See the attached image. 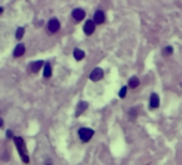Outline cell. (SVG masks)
Segmentation results:
<instances>
[{
    "mask_svg": "<svg viewBox=\"0 0 182 165\" xmlns=\"http://www.w3.org/2000/svg\"><path fill=\"white\" fill-rule=\"evenodd\" d=\"M136 118H137V108L130 109V112H129V119H130V121H135Z\"/></svg>",
    "mask_w": 182,
    "mask_h": 165,
    "instance_id": "obj_15",
    "label": "cell"
},
{
    "mask_svg": "<svg viewBox=\"0 0 182 165\" xmlns=\"http://www.w3.org/2000/svg\"><path fill=\"white\" fill-rule=\"evenodd\" d=\"M43 65H45V63H44L41 60H39V61H34V62H31L29 67H30V70H31V72H34V73H37V72L41 70Z\"/></svg>",
    "mask_w": 182,
    "mask_h": 165,
    "instance_id": "obj_10",
    "label": "cell"
},
{
    "mask_svg": "<svg viewBox=\"0 0 182 165\" xmlns=\"http://www.w3.org/2000/svg\"><path fill=\"white\" fill-rule=\"evenodd\" d=\"M53 75V70H51V65L49 62H46L44 65V77L45 78H50Z\"/></svg>",
    "mask_w": 182,
    "mask_h": 165,
    "instance_id": "obj_12",
    "label": "cell"
},
{
    "mask_svg": "<svg viewBox=\"0 0 182 165\" xmlns=\"http://www.w3.org/2000/svg\"><path fill=\"white\" fill-rule=\"evenodd\" d=\"M95 26H96V24L94 22V20H87V21L85 22V25H84L85 35H87V36L92 35V34L95 32Z\"/></svg>",
    "mask_w": 182,
    "mask_h": 165,
    "instance_id": "obj_7",
    "label": "cell"
},
{
    "mask_svg": "<svg viewBox=\"0 0 182 165\" xmlns=\"http://www.w3.org/2000/svg\"><path fill=\"white\" fill-rule=\"evenodd\" d=\"M74 57H75V60H76V61H81L82 58L85 57V52L76 47V49L74 50Z\"/></svg>",
    "mask_w": 182,
    "mask_h": 165,
    "instance_id": "obj_13",
    "label": "cell"
},
{
    "mask_svg": "<svg viewBox=\"0 0 182 165\" xmlns=\"http://www.w3.org/2000/svg\"><path fill=\"white\" fill-rule=\"evenodd\" d=\"M6 138L14 139V135H13V132H11V130H8V132H6Z\"/></svg>",
    "mask_w": 182,
    "mask_h": 165,
    "instance_id": "obj_19",
    "label": "cell"
},
{
    "mask_svg": "<svg viewBox=\"0 0 182 165\" xmlns=\"http://www.w3.org/2000/svg\"><path fill=\"white\" fill-rule=\"evenodd\" d=\"M173 52V47L172 46H167V47H165L163 51H162V55L163 56H170V55H172Z\"/></svg>",
    "mask_w": 182,
    "mask_h": 165,
    "instance_id": "obj_17",
    "label": "cell"
},
{
    "mask_svg": "<svg viewBox=\"0 0 182 165\" xmlns=\"http://www.w3.org/2000/svg\"><path fill=\"white\" fill-rule=\"evenodd\" d=\"M24 32H25V29H24V27H18V30H16V32H15V37L18 40H21L24 36Z\"/></svg>",
    "mask_w": 182,
    "mask_h": 165,
    "instance_id": "obj_16",
    "label": "cell"
},
{
    "mask_svg": "<svg viewBox=\"0 0 182 165\" xmlns=\"http://www.w3.org/2000/svg\"><path fill=\"white\" fill-rule=\"evenodd\" d=\"M71 16H73V19H74L76 22H80V21H82V20L85 19V16H86V13H85L84 9L77 8V9H74V10H73V13H71Z\"/></svg>",
    "mask_w": 182,
    "mask_h": 165,
    "instance_id": "obj_3",
    "label": "cell"
},
{
    "mask_svg": "<svg viewBox=\"0 0 182 165\" xmlns=\"http://www.w3.org/2000/svg\"><path fill=\"white\" fill-rule=\"evenodd\" d=\"M47 29H49L50 32H57L60 30V21L57 20L56 18H53L49 20V22H47Z\"/></svg>",
    "mask_w": 182,
    "mask_h": 165,
    "instance_id": "obj_5",
    "label": "cell"
},
{
    "mask_svg": "<svg viewBox=\"0 0 182 165\" xmlns=\"http://www.w3.org/2000/svg\"><path fill=\"white\" fill-rule=\"evenodd\" d=\"M105 13L102 11V10H96L95 14H94V18H92V20H94V22L96 24V25H101V24L105 22Z\"/></svg>",
    "mask_w": 182,
    "mask_h": 165,
    "instance_id": "obj_6",
    "label": "cell"
},
{
    "mask_svg": "<svg viewBox=\"0 0 182 165\" xmlns=\"http://www.w3.org/2000/svg\"><path fill=\"white\" fill-rule=\"evenodd\" d=\"M160 106V98H159V94L157 93H152L150 96V108L151 109H156L159 108Z\"/></svg>",
    "mask_w": 182,
    "mask_h": 165,
    "instance_id": "obj_8",
    "label": "cell"
},
{
    "mask_svg": "<svg viewBox=\"0 0 182 165\" xmlns=\"http://www.w3.org/2000/svg\"><path fill=\"white\" fill-rule=\"evenodd\" d=\"M14 143L16 145V149L20 154V158H21L23 163L25 164H29L30 163V158H29V154H27V149H26V144L24 142V139L21 137H14Z\"/></svg>",
    "mask_w": 182,
    "mask_h": 165,
    "instance_id": "obj_1",
    "label": "cell"
},
{
    "mask_svg": "<svg viewBox=\"0 0 182 165\" xmlns=\"http://www.w3.org/2000/svg\"><path fill=\"white\" fill-rule=\"evenodd\" d=\"M95 132L91 128H80L79 129V137H80L82 143H87L90 142V139L94 137Z\"/></svg>",
    "mask_w": 182,
    "mask_h": 165,
    "instance_id": "obj_2",
    "label": "cell"
},
{
    "mask_svg": "<svg viewBox=\"0 0 182 165\" xmlns=\"http://www.w3.org/2000/svg\"><path fill=\"white\" fill-rule=\"evenodd\" d=\"M46 165H50V164H46Z\"/></svg>",
    "mask_w": 182,
    "mask_h": 165,
    "instance_id": "obj_22",
    "label": "cell"
},
{
    "mask_svg": "<svg viewBox=\"0 0 182 165\" xmlns=\"http://www.w3.org/2000/svg\"><path fill=\"white\" fill-rule=\"evenodd\" d=\"M104 78V71H102V68L100 67H96L92 70V72L90 73V80L92 82H97Z\"/></svg>",
    "mask_w": 182,
    "mask_h": 165,
    "instance_id": "obj_4",
    "label": "cell"
},
{
    "mask_svg": "<svg viewBox=\"0 0 182 165\" xmlns=\"http://www.w3.org/2000/svg\"><path fill=\"white\" fill-rule=\"evenodd\" d=\"M4 125V121H3V118H0V128Z\"/></svg>",
    "mask_w": 182,
    "mask_h": 165,
    "instance_id": "obj_20",
    "label": "cell"
},
{
    "mask_svg": "<svg viewBox=\"0 0 182 165\" xmlns=\"http://www.w3.org/2000/svg\"><path fill=\"white\" fill-rule=\"evenodd\" d=\"M3 11H4V9H3L1 6H0V14H3Z\"/></svg>",
    "mask_w": 182,
    "mask_h": 165,
    "instance_id": "obj_21",
    "label": "cell"
},
{
    "mask_svg": "<svg viewBox=\"0 0 182 165\" xmlns=\"http://www.w3.org/2000/svg\"><path fill=\"white\" fill-rule=\"evenodd\" d=\"M87 107H89L87 102H80V103L77 104V107H76V113H75V116H76V117L81 116L82 113H84V112L87 109Z\"/></svg>",
    "mask_w": 182,
    "mask_h": 165,
    "instance_id": "obj_11",
    "label": "cell"
},
{
    "mask_svg": "<svg viewBox=\"0 0 182 165\" xmlns=\"http://www.w3.org/2000/svg\"><path fill=\"white\" fill-rule=\"evenodd\" d=\"M25 53V45L24 44H19L15 46V49H14V57H21Z\"/></svg>",
    "mask_w": 182,
    "mask_h": 165,
    "instance_id": "obj_9",
    "label": "cell"
},
{
    "mask_svg": "<svg viewBox=\"0 0 182 165\" xmlns=\"http://www.w3.org/2000/svg\"><path fill=\"white\" fill-rule=\"evenodd\" d=\"M126 93H127V87H122L121 89H120V92H119V97L120 98H125Z\"/></svg>",
    "mask_w": 182,
    "mask_h": 165,
    "instance_id": "obj_18",
    "label": "cell"
},
{
    "mask_svg": "<svg viewBox=\"0 0 182 165\" xmlns=\"http://www.w3.org/2000/svg\"><path fill=\"white\" fill-rule=\"evenodd\" d=\"M139 84H140V81H139V78H137L136 76H133V77H131L129 80V87L130 88H137L139 87Z\"/></svg>",
    "mask_w": 182,
    "mask_h": 165,
    "instance_id": "obj_14",
    "label": "cell"
}]
</instances>
